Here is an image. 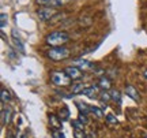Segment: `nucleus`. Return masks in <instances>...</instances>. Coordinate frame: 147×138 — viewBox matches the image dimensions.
Here are the masks:
<instances>
[{
    "label": "nucleus",
    "instance_id": "obj_1",
    "mask_svg": "<svg viewBox=\"0 0 147 138\" xmlns=\"http://www.w3.org/2000/svg\"><path fill=\"white\" fill-rule=\"evenodd\" d=\"M47 44L51 47H63L64 44H67L69 41V36L65 32H52L47 36Z\"/></svg>",
    "mask_w": 147,
    "mask_h": 138
},
{
    "label": "nucleus",
    "instance_id": "obj_2",
    "mask_svg": "<svg viewBox=\"0 0 147 138\" xmlns=\"http://www.w3.org/2000/svg\"><path fill=\"white\" fill-rule=\"evenodd\" d=\"M69 56V49L64 47H55L48 51V58L53 60V62H60V60H65Z\"/></svg>",
    "mask_w": 147,
    "mask_h": 138
},
{
    "label": "nucleus",
    "instance_id": "obj_3",
    "mask_svg": "<svg viewBox=\"0 0 147 138\" xmlns=\"http://www.w3.org/2000/svg\"><path fill=\"white\" fill-rule=\"evenodd\" d=\"M51 81L56 86H68L71 84V78L65 71H53L51 74Z\"/></svg>",
    "mask_w": 147,
    "mask_h": 138
},
{
    "label": "nucleus",
    "instance_id": "obj_4",
    "mask_svg": "<svg viewBox=\"0 0 147 138\" xmlns=\"http://www.w3.org/2000/svg\"><path fill=\"white\" fill-rule=\"evenodd\" d=\"M55 15H56V10L52 8V7H49V5H42V7H40L37 10V16H38L40 21H44V22L51 21Z\"/></svg>",
    "mask_w": 147,
    "mask_h": 138
},
{
    "label": "nucleus",
    "instance_id": "obj_5",
    "mask_svg": "<svg viewBox=\"0 0 147 138\" xmlns=\"http://www.w3.org/2000/svg\"><path fill=\"white\" fill-rule=\"evenodd\" d=\"M65 73H67V75H68L72 81H78V80H82V78H83L82 70L79 69V67H76V66H68V67L65 69Z\"/></svg>",
    "mask_w": 147,
    "mask_h": 138
},
{
    "label": "nucleus",
    "instance_id": "obj_6",
    "mask_svg": "<svg viewBox=\"0 0 147 138\" xmlns=\"http://www.w3.org/2000/svg\"><path fill=\"white\" fill-rule=\"evenodd\" d=\"M72 66H76L80 70H86V71L94 69V63H91V62L86 60V59H75L72 62Z\"/></svg>",
    "mask_w": 147,
    "mask_h": 138
},
{
    "label": "nucleus",
    "instance_id": "obj_7",
    "mask_svg": "<svg viewBox=\"0 0 147 138\" xmlns=\"http://www.w3.org/2000/svg\"><path fill=\"white\" fill-rule=\"evenodd\" d=\"M100 86L98 85H91V86H86V89L83 90V94L89 99H97V96L100 94Z\"/></svg>",
    "mask_w": 147,
    "mask_h": 138
},
{
    "label": "nucleus",
    "instance_id": "obj_8",
    "mask_svg": "<svg viewBox=\"0 0 147 138\" xmlns=\"http://www.w3.org/2000/svg\"><path fill=\"white\" fill-rule=\"evenodd\" d=\"M12 43H14V47H15L16 51H19L21 53H25L26 51H25V45L22 44L21 38H19V36L16 34V30L14 29L12 30Z\"/></svg>",
    "mask_w": 147,
    "mask_h": 138
},
{
    "label": "nucleus",
    "instance_id": "obj_9",
    "mask_svg": "<svg viewBox=\"0 0 147 138\" xmlns=\"http://www.w3.org/2000/svg\"><path fill=\"white\" fill-rule=\"evenodd\" d=\"M11 116H12V111H11V108H5L3 107L1 108V126H5V124H8L11 122Z\"/></svg>",
    "mask_w": 147,
    "mask_h": 138
},
{
    "label": "nucleus",
    "instance_id": "obj_10",
    "mask_svg": "<svg viewBox=\"0 0 147 138\" xmlns=\"http://www.w3.org/2000/svg\"><path fill=\"white\" fill-rule=\"evenodd\" d=\"M125 93L127 96H129L132 100L135 101H140V94H139V92L136 90V88L132 85H127L125 86Z\"/></svg>",
    "mask_w": 147,
    "mask_h": 138
},
{
    "label": "nucleus",
    "instance_id": "obj_11",
    "mask_svg": "<svg viewBox=\"0 0 147 138\" xmlns=\"http://www.w3.org/2000/svg\"><path fill=\"white\" fill-rule=\"evenodd\" d=\"M49 123H51L53 130H60L61 128V120L55 114H49Z\"/></svg>",
    "mask_w": 147,
    "mask_h": 138
},
{
    "label": "nucleus",
    "instance_id": "obj_12",
    "mask_svg": "<svg viewBox=\"0 0 147 138\" xmlns=\"http://www.w3.org/2000/svg\"><path fill=\"white\" fill-rule=\"evenodd\" d=\"M98 86H100L102 90H109L110 88H112V82H110L109 78H106V77H101L100 81H98Z\"/></svg>",
    "mask_w": 147,
    "mask_h": 138
},
{
    "label": "nucleus",
    "instance_id": "obj_13",
    "mask_svg": "<svg viewBox=\"0 0 147 138\" xmlns=\"http://www.w3.org/2000/svg\"><path fill=\"white\" fill-rule=\"evenodd\" d=\"M86 89V85L84 84H75V85L72 86V89H71V93L72 94H79V93H83V90Z\"/></svg>",
    "mask_w": 147,
    "mask_h": 138
},
{
    "label": "nucleus",
    "instance_id": "obj_14",
    "mask_svg": "<svg viewBox=\"0 0 147 138\" xmlns=\"http://www.w3.org/2000/svg\"><path fill=\"white\" fill-rule=\"evenodd\" d=\"M0 97H1V103H8V101L11 100L10 90H7L5 88H3V89H1V92H0Z\"/></svg>",
    "mask_w": 147,
    "mask_h": 138
},
{
    "label": "nucleus",
    "instance_id": "obj_15",
    "mask_svg": "<svg viewBox=\"0 0 147 138\" xmlns=\"http://www.w3.org/2000/svg\"><path fill=\"white\" fill-rule=\"evenodd\" d=\"M59 118H60V120L63 122V120H67L69 118V109L67 108V107H63L61 109H60V115H59Z\"/></svg>",
    "mask_w": 147,
    "mask_h": 138
},
{
    "label": "nucleus",
    "instance_id": "obj_16",
    "mask_svg": "<svg viewBox=\"0 0 147 138\" xmlns=\"http://www.w3.org/2000/svg\"><path fill=\"white\" fill-rule=\"evenodd\" d=\"M76 107L79 108V111H80V114H84V115H87L90 112V105H86V104H83V103H76Z\"/></svg>",
    "mask_w": 147,
    "mask_h": 138
},
{
    "label": "nucleus",
    "instance_id": "obj_17",
    "mask_svg": "<svg viewBox=\"0 0 147 138\" xmlns=\"http://www.w3.org/2000/svg\"><path fill=\"white\" fill-rule=\"evenodd\" d=\"M69 1H71V0H52L49 7H61V5L68 4Z\"/></svg>",
    "mask_w": 147,
    "mask_h": 138
},
{
    "label": "nucleus",
    "instance_id": "obj_18",
    "mask_svg": "<svg viewBox=\"0 0 147 138\" xmlns=\"http://www.w3.org/2000/svg\"><path fill=\"white\" fill-rule=\"evenodd\" d=\"M100 100L101 101H105V103H108L109 100H112V94H110L108 90H102L100 93Z\"/></svg>",
    "mask_w": 147,
    "mask_h": 138
},
{
    "label": "nucleus",
    "instance_id": "obj_19",
    "mask_svg": "<svg viewBox=\"0 0 147 138\" xmlns=\"http://www.w3.org/2000/svg\"><path fill=\"white\" fill-rule=\"evenodd\" d=\"M90 112H93L97 118H102V116H104V112H102V109H101V108H98V107L90 105Z\"/></svg>",
    "mask_w": 147,
    "mask_h": 138
},
{
    "label": "nucleus",
    "instance_id": "obj_20",
    "mask_svg": "<svg viewBox=\"0 0 147 138\" xmlns=\"http://www.w3.org/2000/svg\"><path fill=\"white\" fill-rule=\"evenodd\" d=\"M105 120H106L108 124H117V123H119V120L116 119V116L113 115V114H108L106 118H105Z\"/></svg>",
    "mask_w": 147,
    "mask_h": 138
},
{
    "label": "nucleus",
    "instance_id": "obj_21",
    "mask_svg": "<svg viewBox=\"0 0 147 138\" xmlns=\"http://www.w3.org/2000/svg\"><path fill=\"white\" fill-rule=\"evenodd\" d=\"M112 100H115L117 104H121V93L119 90H113L112 93Z\"/></svg>",
    "mask_w": 147,
    "mask_h": 138
},
{
    "label": "nucleus",
    "instance_id": "obj_22",
    "mask_svg": "<svg viewBox=\"0 0 147 138\" xmlns=\"http://www.w3.org/2000/svg\"><path fill=\"white\" fill-rule=\"evenodd\" d=\"M72 127L75 128V130H83L84 128V124L79 119H75V120H72Z\"/></svg>",
    "mask_w": 147,
    "mask_h": 138
},
{
    "label": "nucleus",
    "instance_id": "obj_23",
    "mask_svg": "<svg viewBox=\"0 0 147 138\" xmlns=\"http://www.w3.org/2000/svg\"><path fill=\"white\" fill-rule=\"evenodd\" d=\"M74 135H75V138H87L84 135L83 130H74Z\"/></svg>",
    "mask_w": 147,
    "mask_h": 138
},
{
    "label": "nucleus",
    "instance_id": "obj_24",
    "mask_svg": "<svg viewBox=\"0 0 147 138\" xmlns=\"http://www.w3.org/2000/svg\"><path fill=\"white\" fill-rule=\"evenodd\" d=\"M7 21H8V19H7V15H5L4 12H3V14L0 15V25H1V27H5V26H7Z\"/></svg>",
    "mask_w": 147,
    "mask_h": 138
},
{
    "label": "nucleus",
    "instance_id": "obj_25",
    "mask_svg": "<svg viewBox=\"0 0 147 138\" xmlns=\"http://www.w3.org/2000/svg\"><path fill=\"white\" fill-rule=\"evenodd\" d=\"M78 119L80 120V122L83 123V124H87L89 123V119H87V115H84V114H79Z\"/></svg>",
    "mask_w": 147,
    "mask_h": 138
},
{
    "label": "nucleus",
    "instance_id": "obj_26",
    "mask_svg": "<svg viewBox=\"0 0 147 138\" xmlns=\"http://www.w3.org/2000/svg\"><path fill=\"white\" fill-rule=\"evenodd\" d=\"M53 138H64V134L60 130H53Z\"/></svg>",
    "mask_w": 147,
    "mask_h": 138
},
{
    "label": "nucleus",
    "instance_id": "obj_27",
    "mask_svg": "<svg viewBox=\"0 0 147 138\" xmlns=\"http://www.w3.org/2000/svg\"><path fill=\"white\" fill-rule=\"evenodd\" d=\"M37 4H41V5H51V1L52 0H36Z\"/></svg>",
    "mask_w": 147,
    "mask_h": 138
},
{
    "label": "nucleus",
    "instance_id": "obj_28",
    "mask_svg": "<svg viewBox=\"0 0 147 138\" xmlns=\"http://www.w3.org/2000/svg\"><path fill=\"white\" fill-rule=\"evenodd\" d=\"M15 138H26V135H25V133H18L15 135Z\"/></svg>",
    "mask_w": 147,
    "mask_h": 138
},
{
    "label": "nucleus",
    "instance_id": "obj_29",
    "mask_svg": "<svg viewBox=\"0 0 147 138\" xmlns=\"http://www.w3.org/2000/svg\"><path fill=\"white\" fill-rule=\"evenodd\" d=\"M143 74H144V77H146V80H147V70H144V71H143Z\"/></svg>",
    "mask_w": 147,
    "mask_h": 138
},
{
    "label": "nucleus",
    "instance_id": "obj_30",
    "mask_svg": "<svg viewBox=\"0 0 147 138\" xmlns=\"http://www.w3.org/2000/svg\"><path fill=\"white\" fill-rule=\"evenodd\" d=\"M87 138H93V137H87Z\"/></svg>",
    "mask_w": 147,
    "mask_h": 138
}]
</instances>
